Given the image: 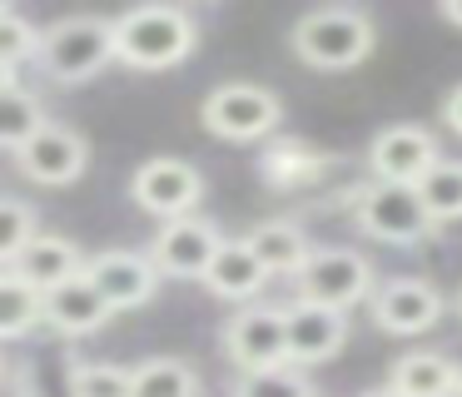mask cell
Returning <instances> with one entry per match:
<instances>
[{
  "label": "cell",
  "instance_id": "cell-1",
  "mask_svg": "<svg viewBox=\"0 0 462 397\" xmlns=\"http://www.w3.org/2000/svg\"><path fill=\"white\" fill-rule=\"evenodd\" d=\"M373 15L358 5H319L309 15H299L289 45L293 55L303 60L309 69H353L373 55Z\"/></svg>",
  "mask_w": 462,
  "mask_h": 397
},
{
  "label": "cell",
  "instance_id": "cell-2",
  "mask_svg": "<svg viewBox=\"0 0 462 397\" xmlns=\"http://www.w3.org/2000/svg\"><path fill=\"white\" fill-rule=\"evenodd\" d=\"M194 40H199V30L184 5H140L115 20V55L130 69L180 65V60H189Z\"/></svg>",
  "mask_w": 462,
  "mask_h": 397
},
{
  "label": "cell",
  "instance_id": "cell-3",
  "mask_svg": "<svg viewBox=\"0 0 462 397\" xmlns=\"http://www.w3.org/2000/svg\"><path fill=\"white\" fill-rule=\"evenodd\" d=\"M115 55V20L105 15H65L45 30L41 40V69L60 85H80V79L100 75Z\"/></svg>",
  "mask_w": 462,
  "mask_h": 397
},
{
  "label": "cell",
  "instance_id": "cell-4",
  "mask_svg": "<svg viewBox=\"0 0 462 397\" xmlns=\"http://www.w3.org/2000/svg\"><path fill=\"white\" fill-rule=\"evenodd\" d=\"M353 224L368 238L393 244V248H412V244H422V238H432L442 228L438 218L428 214L418 184H378V179L363 184L358 204H353Z\"/></svg>",
  "mask_w": 462,
  "mask_h": 397
},
{
  "label": "cell",
  "instance_id": "cell-5",
  "mask_svg": "<svg viewBox=\"0 0 462 397\" xmlns=\"http://www.w3.org/2000/svg\"><path fill=\"white\" fill-rule=\"evenodd\" d=\"M204 129L214 139H234V144H249V139H269L283 119V105L273 89L249 85V79H229V85L209 89L199 109Z\"/></svg>",
  "mask_w": 462,
  "mask_h": 397
},
{
  "label": "cell",
  "instance_id": "cell-6",
  "mask_svg": "<svg viewBox=\"0 0 462 397\" xmlns=\"http://www.w3.org/2000/svg\"><path fill=\"white\" fill-rule=\"evenodd\" d=\"M299 283V298L319 308H358L363 298H373V263L358 254V248H343V244H328V248H313V258L303 263V273L293 278Z\"/></svg>",
  "mask_w": 462,
  "mask_h": 397
},
{
  "label": "cell",
  "instance_id": "cell-7",
  "mask_svg": "<svg viewBox=\"0 0 462 397\" xmlns=\"http://www.w3.org/2000/svg\"><path fill=\"white\" fill-rule=\"evenodd\" d=\"M130 198L154 214L160 224H174V218H189L204 198V174L189 164V159H174V154H160V159H144L130 179Z\"/></svg>",
  "mask_w": 462,
  "mask_h": 397
},
{
  "label": "cell",
  "instance_id": "cell-8",
  "mask_svg": "<svg viewBox=\"0 0 462 397\" xmlns=\"http://www.w3.org/2000/svg\"><path fill=\"white\" fill-rule=\"evenodd\" d=\"M224 357L239 373H263V367L289 363V323L279 303H249L224 323Z\"/></svg>",
  "mask_w": 462,
  "mask_h": 397
},
{
  "label": "cell",
  "instance_id": "cell-9",
  "mask_svg": "<svg viewBox=\"0 0 462 397\" xmlns=\"http://www.w3.org/2000/svg\"><path fill=\"white\" fill-rule=\"evenodd\" d=\"M442 159L448 154H442L438 134L422 125H388L368 144V169L378 184H422Z\"/></svg>",
  "mask_w": 462,
  "mask_h": 397
},
{
  "label": "cell",
  "instance_id": "cell-10",
  "mask_svg": "<svg viewBox=\"0 0 462 397\" xmlns=\"http://www.w3.org/2000/svg\"><path fill=\"white\" fill-rule=\"evenodd\" d=\"M224 244L229 238L219 234L214 218L189 214V218H174V224H160V234L150 244V258L164 278H199L204 283V273H209V263L219 258Z\"/></svg>",
  "mask_w": 462,
  "mask_h": 397
},
{
  "label": "cell",
  "instance_id": "cell-11",
  "mask_svg": "<svg viewBox=\"0 0 462 397\" xmlns=\"http://www.w3.org/2000/svg\"><path fill=\"white\" fill-rule=\"evenodd\" d=\"M368 313L383 333L418 337L428 328H438V318L448 313V298L428 283V278H388L378 283V293L368 298Z\"/></svg>",
  "mask_w": 462,
  "mask_h": 397
},
{
  "label": "cell",
  "instance_id": "cell-12",
  "mask_svg": "<svg viewBox=\"0 0 462 397\" xmlns=\"http://www.w3.org/2000/svg\"><path fill=\"white\" fill-rule=\"evenodd\" d=\"M85 278L100 288L105 303H110L115 313H125V308L150 303L164 273L154 268L150 254H134V248H105V254H95L90 263H85Z\"/></svg>",
  "mask_w": 462,
  "mask_h": 397
},
{
  "label": "cell",
  "instance_id": "cell-13",
  "mask_svg": "<svg viewBox=\"0 0 462 397\" xmlns=\"http://www.w3.org/2000/svg\"><path fill=\"white\" fill-rule=\"evenodd\" d=\"M283 323H289V363L293 367H319L328 357H338V347L348 343V313L319 308L309 298L283 303Z\"/></svg>",
  "mask_w": 462,
  "mask_h": 397
},
{
  "label": "cell",
  "instance_id": "cell-14",
  "mask_svg": "<svg viewBox=\"0 0 462 397\" xmlns=\"http://www.w3.org/2000/svg\"><path fill=\"white\" fill-rule=\"evenodd\" d=\"M15 164H21L25 179H35V184L65 189V184H75V179L85 174V164H90V144H85L75 129L51 125L45 134H35L31 144L15 154Z\"/></svg>",
  "mask_w": 462,
  "mask_h": 397
},
{
  "label": "cell",
  "instance_id": "cell-15",
  "mask_svg": "<svg viewBox=\"0 0 462 397\" xmlns=\"http://www.w3.org/2000/svg\"><path fill=\"white\" fill-rule=\"evenodd\" d=\"M110 318H115V308L105 303V293L85 273L70 278V283H60L55 293H45V323L60 337H90V333H100Z\"/></svg>",
  "mask_w": 462,
  "mask_h": 397
},
{
  "label": "cell",
  "instance_id": "cell-16",
  "mask_svg": "<svg viewBox=\"0 0 462 397\" xmlns=\"http://www.w3.org/2000/svg\"><path fill=\"white\" fill-rule=\"evenodd\" d=\"M263 283H269V268L259 263L249 238H229V244L219 248V258L209 263V273H204V288H209L214 298H229V303H239V308H249L254 298L263 293Z\"/></svg>",
  "mask_w": 462,
  "mask_h": 397
},
{
  "label": "cell",
  "instance_id": "cell-17",
  "mask_svg": "<svg viewBox=\"0 0 462 397\" xmlns=\"http://www.w3.org/2000/svg\"><path fill=\"white\" fill-rule=\"evenodd\" d=\"M249 248L259 254V263L269 268V278H299L303 263L313 258V244L293 218H259L249 228Z\"/></svg>",
  "mask_w": 462,
  "mask_h": 397
},
{
  "label": "cell",
  "instance_id": "cell-18",
  "mask_svg": "<svg viewBox=\"0 0 462 397\" xmlns=\"http://www.w3.org/2000/svg\"><path fill=\"white\" fill-rule=\"evenodd\" d=\"M85 263H90V258H80V248H75L70 238H60V234H41L21 258H15V263H5V268H15L21 278H31V283L41 288V293H55L60 283L80 278V273H85Z\"/></svg>",
  "mask_w": 462,
  "mask_h": 397
},
{
  "label": "cell",
  "instance_id": "cell-19",
  "mask_svg": "<svg viewBox=\"0 0 462 397\" xmlns=\"http://www.w3.org/2000/svg\"><path fill=\"white\" fill-rule=\"evenodd\" d=\"M388 383L402 397H462V367L448 353H428L422 347V353H408L393 363Z\"/></svg>",
  "mask_w": 462,
  "mask_h": 397
},
{
  "label": "cell",
  "instance_id": "cell-20",
  "mask_svg": "<svg viewBox=\"0 0 462 397\" xmlns=\"http://www.w3.org/2000/svg\"><path fill=\"white\" fill-rule=\"evenodd\" d=\"M263 169V184L269 189H283V194H299V189H313L328 169V154H319L313 144L303 139H273L259 159Z\"/></svg>",
  "mask_w": 462,
  "mask_h": 397
},
{
  "label": "cell",
  "instance_id": "cell-21",
  "mask_svg": "<svg viewBox=\"0 0 462 397\" xmlns=\"http://www.w3.org/2000/svg\"><path fill=\"white\" fill-rule=\"evenodd\" d=\"M35 323H45V293L15 268H0V337H25Z\"/></svg>",
  "mask_w": 462,
  "mask_h": 397
},
{
  "label": "cell",
  "instance_id": "cell-22",
  "mask_svg": "<svg viewBox=\"0 0 462 397\" xmlns=\"http://www.w3.org/2000/svg\"><path fill=\"white\" fill-rule=\"evenodd\" d=\"M45 129H51V119H45L41 95H31V89H0V144H5V154L15 159Z\"/></svg>",
  "mask_w": 462,
  "mask_h": 397
},
{
  "label": "cell",
  "instance_id": "cell-23",
  "mask_svg": "<svg viewBox=\"0 0 462 397\" xmlns=\"http://www.w3.org/2000/svg\"><path fill=\"white\" fill-rule=\"evenodd\" d=\"M134 397H199V373L184 357H144L134 363Z\"/></svg>",
  "mask_w": 462,
  "mask_h": 397
},
{
  "label": "cell",
  "instance_id": "cell-24",
  "mask_svg": "<svg viewBox=\"0 0 462 397\" xmlns=\"http://www.w3.org/2000/svg\"><path fill=\"white\" fill-rule=\"evenodd\" d=\"M70 397H134V367L75 357L70 363Z\"/></svg>",
  "mask_w": 462,
  "mask_h": 397
},
{
  "label": "cell",
  "instance_id": "cell-25",
  "mask_svg": "<svg viewBox=\"0 0 462 397\" xmlns=\"http://www.w3.org/2000/svg\"><path fill=\"white\" fill-rule=\"evenodd\" d=\"M35 238H41V218H35V208L25 204L21 194H5L0 198V263H15Z\"/></svg>",
  "mask_w": 462,
  "mask_h": 397
},
{
  "label": "cell",
  "instance_id": "cell-26",
  "mask_svg": "<svg viewBox=\"0 0 462 397\" xmlns=\"http://www.w3.org/2000/svg\"><path fill=\"white\" fill-rule=\"evenodd\" d=\"M418 194H422V204H428V214L438 218V224L462 218V159H442V164L418 184Z\"/></svg>",
  "mask_w": 462,
  "mask_h": 397
},
{
  "label": "cell",
  "instance_id": "cell-27",
  "mask_svg": "<svg viewBox=\"0 0 462 397\" xmlns=\"http://www.w3.org/2000/svg\"><path fill=\"white\" fill-rule=\"evenodd\" d=\"M45 30H35L15 5H0V69H21L25 60H41Z\"/></svg>",
  "mask_w": 462,
  "mask_h": 397
},
{
  "label": "cell",
  "instance_id": "cell-28",
  "mask_svg": "<svg viewBox=\"0 0 462 397\" xmlns=\"http://www.w3.org/2000/svg\"><path fill=\"white\" fill-rule=\"evenodd\" d=\"M229 397H313V383L303 377V367H263V373H239Z\"/></svg>",
  "mask_w": 462,
  "mask_h": 397
},
{
  "label": "cell",
  "instance_id": "cell-29",
  "mask_svg": "<svg viewBox=\"0 0 462 397\" xmlns=\"http://www.w3.org/2000/svg\"><path fill=\"white\" fill-rule=\"evenodd\" d=\"M442 125H448L452 134L462 139V85H452L448 99H442Z\"/></svg>",
  "mask_w": 462,
  "mask_h": 397
},
{
  "label": "cell",
  "instance_id": "cell-30",
  "mask_svg": "<svg viewBox=\"0 0 462 397\" xmlns=\"http://www.w3.org/2000/svg\"><path fill=\"white\" fill-rule=\"evenodd\" d=\"M438 15L448 20V25H457V30H462V0H442V5H438Z\"/></svg>",
  "mask_w": 462,
  "mask_h": 397
},
{
  "label": "cell",
  "instance_id": "cell-31",
  "mask_svg": "<svg viewBox=\"0 0 462 397\" xmlns=\"http://www.w3.org/2000/svg\"><path fill=\"white\" fill-rule=\"evenodd\" d=\"M358 397H402V392L393 383H383V387H368V392H358Z\"/></svg>",
  "mask_w": 462,
  "mask_h": 397
},
{
  "label": "cell",
  "instance_id": "cell-32",
  "mask_svg": "<svg viewBox=\"0 0 462 397\" xmlns=\"http://www.w3.org/2000/svg\"><path fill=\"white\" fill-rule=\"evenodd\" d=\"M457 318H462V288H457Z\"/></svg>",
  "mask_w": 462,
  "mask_h": 397
}]
</instances>
